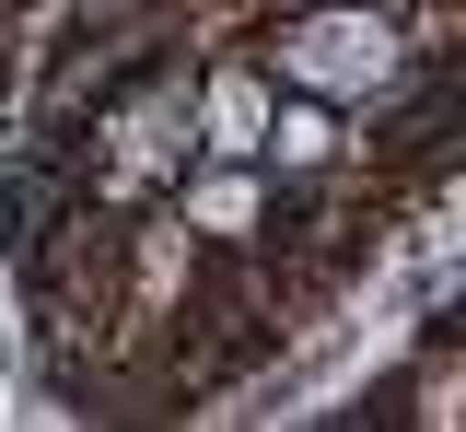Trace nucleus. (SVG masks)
Listing matches in <instances>:
<instances>
[{
    "label": "nucleus",
    "instance_id": "1",
    "mask_svg": "<svg viewBox=\"0 0 466 432\" xmlns=\"http://www.w3.org/2000/svg\"><path fill=\"white\" fill-rule=\"evenodd\" d=\"M291 70H303V82H373V70H385V36H373L361 12H327V24L291 36Z\"/></svg>",
    "mask_w": 466,
    "mask_h": 432
}]
</instances>
